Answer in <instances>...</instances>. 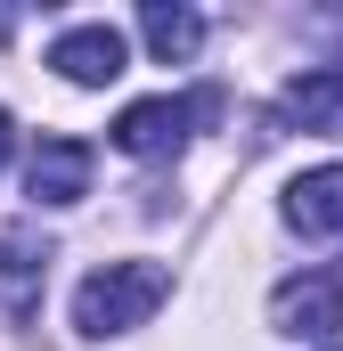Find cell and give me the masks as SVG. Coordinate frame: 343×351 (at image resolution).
Wrapping results in <instances>:
<instances>
[{
  "mask_svg": "<svg viewBox=\"0 0 343 351\" xmlns=\"http://www.w3.org/2000/svg\"><path fill=\"white\" fill-rule=\"evenodd\" d=\"M164 294H172L164 262H106V269H90L82 286H74V327H82L90 343L131 335V327H147L164 311Z\"/></svg>",
  "mask_w": 343,
  "mask_h": 351,
  "instance_id": "cell-1",
  "label": "cell"
},
{
  "mask_svg": "<svg viewBox=\"0 0 343 351\" xmlns=\"http://www.w3.org/2000/svg\"><path fill=\"white\" fill-rule=\"evenodd\" d=\"M204 114H221L213 90H196V98H172V90H164V98H131V106L115 114V147L139 156V164H172Z\"/></svg>",
  "mask_w": 343,
  "mask_h": 351,
  "instance_id": "cell-2",
  "label": "cell"
},
{
  "mask_svg": "<svg viewBox=\"0 0 343 351\" xmlns=\"http://www.w3.org/2000/svg\"><path fill=\"white\" fill-rule=\"evenodd\" d=\"M270 327L294 335V343H327L343 327V278L335 269H294L270 286Z\"/></svg>",
  "mask_w": 343,
  "mask_h": 351,
  "instance_id": "cell-3",
  "label": "cell"
},
{
  "mask_svg": "<svg viewBox=\"0 0 343 351\" xmlns=\"http://www.w3.org/2000/svg\"><path fill=\"white\" fill-rule=\"evenodd\" d=\"M49 66H58L74 90H106L123 66H131V41H123L115 25H74V33L49 41Z\"/></svg>",
  "mask_w": 343,
  "mask_h": 351,
  "instance_id": "cell-4",
  "label": "cell"
},
{
  "mask_svg": "<svg viewBox=\"0 0 343 351\" xmlns=\"http://www.w3.org/2000/svg\"><path fill=\"white\" fill-rule=\"evenodd\" d=\"M286 229L294 237H311V245H343V164H319V172H303L286 188Z\"/></svg>",
  "mask_w": 343,
  "mask_h": 351,
  "instance_id": "cell-5",
  "label": "cell"
},
{
  "mask_svg": "<svg viewBox=\"0 0 343 351\" xmlns=\"http://www.w3.org/2000/svg\"><path fill=\"white\" fill-rule=\"evenodd\" d=\"M25 196L49 204V213H58V204H82L90 196V147L82 139H41L33 164H25Z\"/></svg>",
  "mask_w": 343,
  "mask_h": 351,
  "instance_id": "cell-6",
  "label": "cell"
},
{
  "mask_svg": "<svg viewBox=\"0 0 343 351\" xmlns=\"http://www.w3.org/2000/svg\"><path fill=\"white\" fill-rule=\"evenodd\" d=\"M278 114L319 131V139H343V66H319V74H294L278 90Z\"/></svg>",
  "mask_w": 343,
  "mask_h": 351,
  "instance_id": "cell-7",
  "label": "cell"
},
{
  "mask_svg": "<svg viewBox=\"0 0 343 351\" xmlns=\"http://www.w3.org/2000/svg\"><path fill=\"white\" fill-rule=\"evenodd\" d=\"M139 41L156 49V66H196V49H204V16L180 8V0H147V8H139Z\"/></svg>",
  "mask_w": 343,
  "mask_h": 351,
  "instance_id": "cell-8",
  "label": "cell"
},
{
  "mask_svg": "<svg viewBox=\"0 0 343 351\" xmlns=\"http://www.w3.org/2000/svg\"><path fill=\"white\" fill-rule=\"evenodd\" d=\"M49 278V245L33 229H0V286H8V311L25 319L33 311V286Z\"/></svg>",
  "mask_w": 343,
  "mask_h": 351,
  "instance_id": "cell-9",
  "label": "cell"
},
{
  "mask_svg": "<svg viewBox=\"0 0 343 351\" xmlns=\"http://www.w3.org/2000/svg\"><path fill=\"white\" fill-rule=\"evenodd\" d=\"M8 147H16V123H8V106H0V164H8Z\"/></svg>",
  "mask_w": 343,
  "mask_h": 351,
  "instance_id": "cell-10",
  "label": "cell"
},
{
  "mask_svg": "<svg viewBox=\"0 0 343 351\" xmlns=\"http://www.w3.org/2000/svg\"><path fill=\"white\" fill-rule=\"evenodd\" d=\"M8 33H16V16H8V8H0V49H8Z\"/></svg>",
  "mask_w": 343,
  "mask_h": 351,
  "instance_id": "cell-11",
  "label": "cell"
}]
</instances>
